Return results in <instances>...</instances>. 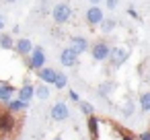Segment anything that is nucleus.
<instances>
[{"mask_svg": "<svg viewBox=\"0 0 150 140\" xmlns=\"http://www.w3.org/2000/svg\"><path fill=\"white\" fill-rule=\"evenodd\" d=\"M115 27H117V21H115V19H111V17H105V19H103V23L99 25L101 33H105V35L113 33V31H115Z\"/></svg>", "mask_w": 150, "mask_h": 140, "instance_id": "nucleus-19", "label": "nucleus"}, {"mask_svg": "<svg viewBox=\"0 0 150 140\" xmlns=\"http://www.w3.org/2000/svg\"><path fill=\"white\" fill-rule=\"evenodd\" d=\"M4 29V15H0V31Z\"/></svg>", "mask_w": 150, "mask_h": 140, "instance_id": "nucleus-29", "label": "nucleus"}, {"mask_svg": "<svg viewBox=\"0 0 150 140\" xmlns=\"http://www.w3.org/2000/svg\"><path fill=\"white\" fill-rule=\"evenodd\" d=\"M117 89V85L113 82V80H103L99 87H97V93H99V97H103V99H107L113 91Z\"/></svg>", "mask_w": 150, "mask_h": 140, "instance_id": "nucleus-15", "label": "nucleus"}, {"mask_svg": "<svg viewBox=\"0 0 150 140\" xmlns=\"http://www.w3.org/2000/svg\"><path fill=\"white\" fill-rule=\"evenodd\" d=\"M35 97H37V99H41V101H47V99L52 97L50 85H45V82H39V85H35Z\"/></svg>", "mask_w": 150, "mask_h": 140, "instance_id": "nucleus-18", "label": "nucleus"}, {"mask_svg": "<svg viewBox=\"0 0 150 140\" xmlns=\"http://www.w3.org/2000/svg\"><path fill=\"white\" fill-rule=\"evenodd\" d=\"M0 50H15V39H13V33H4L0 31Z\"/></svg>", "mask_w": 150, "mask_h": 140, "instance_id": "nucleus-17", "label": "nucleus"}, {"mask_svg": "<svg viewBox=\"0 0 150 140\" xmlns=\"http://www.w3.org/2000/svg\"><path fill=\"white\" fill-rule=\"evenodd\" d=\"M17 33H21V27L19 25H13V35H17Z\"/></svg>", "mask_w": 150, "mask_h": 140, "instance_id": "nucleus-28", "label": "nucleus"}, {"mask_svg": "<svg viewBox=\"0 0 150 140\" xmlns=\"http://www.w3.org/2000/svg\"><path fill=\"white\" fill-rule=\"evenodd\" d=\"M33 41L29 39V37H19L17 41H15V52L21 56V58H29L31 56V52H33Z\"/></svg>", "mask_w": 150, "mask_h": 140, "instance_id": "nucleus-8", "label": "nucleus"}, {"mask_svg": "<svg viewBox=\"0 0 150 140\" xmlns=\"http://www.w3.org/2000/svg\"><path fill=\"white\" fill-rule=\"evenodd\" d=\"M121 113H123L125 117L134 115V101H132V99H127V101L123 103V107H121Z\"/></svg>", "mask_w": 150, "mask_h": 140, "instance_id": "nucleus-23", "label": "nucleus"}, {"mask_svg": "<svg viewBox=\"0 0 150 140\" xmlns=\"http://www.w3.org/2000/svg\"><path fill=\"white\" fill-rule=\"evenodd\" d=\"M117 4H119V0H105V6H107L109 11H115Z\"/></svg>", "mask_w": 150, "mask_h": 140, "instance_id": "nucleus-25", "label": "nucleus"}, {"mask_svg": "<svg viewBox=\"0 0 150 140\" xmlns=\"http://www.w3.org/2000/svg\"><path fill=\"white\" fill-rule=\"evenodd\" d=\"M50 115H52L54 122H66V119L70 117V109H68V105H66L64 101H58V103L52 105Z\"/></svg>", "mask_w": 150, "mask_h": 140, "instance_id": "nucleus-6", "label": "nucleus"}, {"mask_svg": "<svg viewBox=\"0 0 150 140\" xmlns=\"http://www.w3.org/2000/svg\"><path fill=\"white\" fill-rule=\"evenodd\" d=\"M86 128H88V134L93 140H99V128H101V119L97 115H91L86 117Z\"/></svg>", "mask_w": 150, "mask_h": 140, "instance_id": "nucleus-14", "label": "nucleus"}, {"mask_svg": "<svg viewBox=\"0 0 150 140\" xmlns=\"http://www.w3.org/2000/svg\"><path fill=\"white\" fill-rule=\"evenodd\" d=\"M68 97H70V101H74V103H80V101H82V99H80V95H78L74 89H70V91H68Z\"/></svg>", "mask_w": 150, "mask_h": 140, "instance_id": "nucleus-24", "label": "nucleus"}, {"mask_svg": "<svg viewBox=\"0 0 150 140\" xmlns=\"http://www.w3.org/2000/svg\"><path fill=\"white\" fill-rule=\"evenodd\" d=\"M37 74H39V80H41V82H45V85H54V82H56V78H58V70H56V68H52V66L41 68Z\"/></svg>", "mask_w": 150, "mask_h": 140, "instance_id": "nucleus-13", "label": "nucleus"}, {"mask_svg": "<svg viewBox=\"0 0 150 140\" xmlns=\"http://www.w3.org/2000/svg\"><path fill=\"white\" fill-rule=\"evenodd\" d=\"M17 115L8 109H0V134H13L17 130Z\"/></svg>", "mask_w": 150, "mask_h": 140, "instance_id": "nucleus-3", "label": "nucleus"}, {"mask_svg": "<svg viewBox=\"0 0 150 140\" xmlns=\"http://www.w3.org/2000/svg\"><path fill=\"white\" fill-rule=\"evenodd\" d=\"M88 2H91V6H99V2H101V0H88Z\"/></svg>", "mask_w": 150, "mask_h": 140, "instance_id": "nucleus-30", "label": "nucleus"}, {"mask_svg": "<svg viewBox=\"0 0 150 140\" xmlns=\"http://www.w3.org/2000/svg\"><path fill=\"white\" fill-rule=\"evenodd\" d=\"M109 54H111V45L107 41H103V39H99V41H95L91 45V56H93L95 62H107Z\"/></svg>", "mask_w": 150, "mask_h": 140, "instance_id": "nucleus-4", "label": "nucleus"}, {"mask_svg": "<svg viewBox=\"0 0 150 140\" xmlns=\"http://www.w3.org/2000/svg\"><path fill=\"white\" fill-rule=\"evenodd\" d=\"M52 19H54L56 25H66V23L72 19V9H70V4H68V2H58V4H54V9H52Z\"/></svg>", "mask_w": 150, "mask_h": 140, "instance_id": "nucleus-1", "label": "nucleus"}, {"mask_svg": "<svg viewBox=\"0 0 150 140\" xmlns=\"http://www.w3.org/2000/svg\"><path fill=\"white\" fill-rule=\"evenodd\" d=\"M54 87H56V89H60V91H62V89H66V87H68V76H66L64 72H60V70H58V78H56Z\"/></svg>", "mask_w": 150, "mask_h": 140, "instance_id": "nucleus-21", "label": "nucleus"}, {"mask_svg": "<svg viewBox=\"0 0 150 140\" xmlns=\"http://www.w3.org/2000/svg\"><path fill=\"white\" fill-rule=\"evenodd\" d=\"M33 97H35V87H33L29 80H25V82L17 89V99H21L23 103H27V105H29Z\"/></svg>", "mask_w": 150, "mask_h": 140, "instance_id": "nucleus-10", "label": "nucleus"}, {"mask_svg": "<svg viewBox=\"0 0 150 140\" xmlns=\"http://www.w3.org/2000/svg\"><path fill=\"white\" fill-rule=\"evenodd\" d=\"M60 64L62 66H66V68H72V66H76L78 64V54L68 45V48H64L62 52H60Z\"/></svg>", "mask_w": 150, "mask_h": 140, "instance_id": "nucleus-9", "label": "nucleus"}, {"mask_svg": "<svg viewBox=\"0 0 150 140\" xmlns=\"http://www.w3.org/2000/svg\"><path fill=\"white\" fill-rule=\"evenodd\" d=\"M84 19H86V23H88L91 27H99V25L103 23V19H105L103 9H101V6H88V11H86Z\"/></svg>", "mask_w": 150, "mask_h": 140, "instance_id": "nucleus-7", "label": "nucleus"}, {"mask_svg": "<svg viewBox=\"0 0 150 140\" xmlns=\"http://www.w3.org/2000/svg\"><path fill=\"white\" fill-rule=\"evenodd\" d=\"M70 48L80 56V54H84L86 50H91V43H88V39L82 37V35H72V37H70Z\"/></svg>", "mask_w": 150, "mask_h": 140, "instance_id": "nucleus-11", "label": "nucleus"}, {"mask_svg": "<svg viewBox=\"0 0 150 140\" xmlns=\"http://www.w3.org/2000/svg\"><path fill=\"white\" fill-rule=\"evenodd\" d=\"M127 58H129V50L123 48V45H115V48H111L109 64H111L113 68H119V66H123V64L127 62Z\"/></svg>", "mask_w": 150, "mask_h": 140, "instance_id": "nucleus-5", "label": "nucleus"}, {"mask_svg": "<svg viewBox=\"0 0 150 140\" xmlns=\"http://www.w3.org/2000/svg\"><path fill=\"white\" fill-rule=\"evenodd\" d=\"M78 107H80V111H82L86 117L95 115V105H93V103H88V101H80V103H78Z\"/></svg>", "mask_w": 150, "mask_h": 140, "instance_id": "nucleus-20", "label": "nucleus"}, {"mask_svg": "<svg viewBox=\"0 0 150 140\" xmlns=\"http://www.w3.org/2000/svg\"><path fill=\"white\" fill-rule=\"evenodd\" d=\"M138 140H150V130H146V132H142V134L138 136Z\"/></svg>", "mask_w": 150, "mask_h": 140, "instance_id": "nucleus-27", "label": "nucleus"}, {"mask_svg": "<svg viewBox=\"0 0 150 140\" xmlns=\"http://www.w3.org/2000/svg\"><path fill=\"white\" fill-rule=\"evenodd\" d=\"M127 15H129L132 19H140V15L136 13V9H134V6H129V9H127Z\"/></svg>", "mask_w": 150, "mask_h": 140, "instance_id": "nucleus-26", "label": "nucleus"}, {"mask_svg": "<svg viewBox=\"0 0 150 140\" xmlns=\"http://www.w3.org/2000/svg\"><path fill=\"white\" fill-rule=\"evenodd\" d=\"M54 140H64V138H62V136H56V138H54Z\"/></svg>", "mask_w": 150, "mask_h": 140, "instance_id": "nucleus-32", "label": "nucleus"}, {"mask_svg": "<svg viewBox=\"0 0 150 140\" xmlns=\"http://www.w3.org/2000/svg\"><path fill=\"white\" fill-rule=\"evenodd\" d=\"M2 2H6V4H15L17 0H2Z\"/></svg>", "mask_w": 150, "mask_h": 140, "instance_id": "nucleus-31", "label": "nucleus"}, {"mask_svg": "<svg viewBox=\"0 0 150 140\" xmlns=\"http://www.w3.org/2000/svg\"><path fill=\"white\" fill-rule=\"evenodd\" d=\"M15 95H17V89H15V85H11V82H0V103H8V101H13L15 99Z\"/></svg>", "mask_w": 150, "mask_h": 140, "instance_id": "nucleus-12", "label": "nucleus"}, {"mask_svg": "<svg viewBox=\"0 0 150 140\" xmlns=\"http://www.w3.org/2000/svg\"><path fill=\"white\" fill-rule=\"evenodd\" d=\"M45 62H47V58H45V52H43V48L41 45H35L33 48V52H31V56L27 58V68L29 70H41V68H45Z\"/></svg>", "mask_w": 150, "mask_h": 140, "instance_id": "nucleus-2", "label": "nucleus"}, {"mask_svg": "<svg viewBox=\"0 0 150 140\" xmlns=\"http://www.w3.org/2000/svg\"><path fill=\"white\" fill-rule=\"evenodd\" d=\"M138 101H140V109L142 111H150V93H142Z\"/></svg>", "mask_w": 150, "mask_h": 140, "instance_id": "nucleus-22", "label": "nucleus"}, {"mask_svg": "<svg viewBox=\"0 0 150 140\" xmlns=\"http://www.w3.org/2000/svg\"><path fill=\"white\" fill-rule=\"evenodd\" d=\"M6 109H8L11 113H15V115H17V113L27 111V109H29V105H27V103H23L21 99H17V97H15L13 101H8V103H6Z\"/></svg>", "mask_w": 150, "mask_h": 140, "instance_id": "nucleus-16", "label": "nucleus"}]
</instances>
